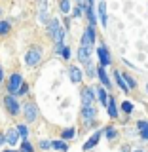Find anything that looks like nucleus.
<instances>
[{"label":"nucleus","mask_w":148,"mask_h":152,"mask_svg":"<svg viewBox=\"0 0 148 152\" xmlns=\"http://www.w3.org/2000/svg\"><path fill=\"white\" fill-rule=\"evenodd\" d=\"M46 32H47V36H50L55 44L63 42V38H65V28H63V25H61V21L57 17L50 19V21L46 23Z\"/></svg>","instance_id":"nucleus-1"},{"label":"nucleus","mask_w":148,"mask_h":152,"mask_svg":"<svg viewBox=\"0 0 148 152\" xmlns=\"http://www.w3.org/2000/svg\"><path fill=\"white\" fill-rule=\"evenodd\" d=\"M42 59H44V50H42V46H31L27 50L25 53V66L27 69H34L42 63Z\"/></svg>","instance_id":"nucleus-2"},{"label":"nucleus","mask_w":148,"mask_h":152,"mask_svg":"<svg viewBox=\"0 0 148 152\" xmlns=\"http://www.w3.org/2000/svg\"><path fill=\"white\" fill-rule=\"evenodd\" d=\"M4 107H6V110L12 114V116H17V114L21 112V104H19L15 95H6V97H4Z\"/></svg>","instance_id":"nucleus-3"},{"label":"nucleus","mask_w":148,"mask_h":152,"mask_svg":"<svg viewBox=\"0 0 148 152\" xmlns=\"http://www.w3.org/2000/svg\"><path fill=\"white\" fill-rule=\"evenodd\" d=\"M23 114H25V120L28 124L36 122V118H38V107H36V103L34 101L25 103V104H23Z\"/></svg>","instance_id":"nucleus-4"},{"label":"nucleus","mask_w":148,"mask_h":152,"mask_svg":"<svg viewBox=\"0 0 148 152\" xmlns=\"http://www.w3.org/2000/svg\"><path fill=\"white\" fill-rule=\"evenodd\" d=\"M21 84H23L21 72H13V74L8 78V91H9V95H17L19 88H21Z\"/></svg>","instance_id":"nucleus-5"},{"label":"nucleus","mask_w":148,"mask_h":152,"mask_svg":"<svg viewBox=\"0 0 148 152\" xmlns=\"http://www.w3.org/2000/svg\"><path fill=\"white\" fill-rule=\"evenodd\" d=\"M80 101H82V108H84V107H93L95 89H91L89 86H84L82 91H80Z\"/></svg>","instance_id":"nucleus-6"},{"label":"nucleus","mask_w":148,"mask_h":152,"mask_svg":"<svg viewBox=\"0 0 148 152\" xmlns=\"http://www.w3.org/2000/svg\"><path fill=\"white\" fill-rule=\"evenodd\" d=\"M95 40H97V32H95V27L93 25H87L82 34V40H80V46H89L91 48L95 44Z\"/></svg>","instance_id":"nucleus-7"},{"label":"nucleus","mask_w":148,"mask_h":152,"mask_svg":"<svg viewBox=\"0 0 148 152\" xmlns=\"http://www.w3.org/2000/svg\"><path fill=\"white\" fill-rule=\"evenodd\" d=\"M97 55H99V63H101V66H104V69H106V66H108V65L112 63L110 51H108V48L104 46V44L97 48Z\"/></svg>","instance_id":"nucleus-8"},{"label":"nucleus","mask_w":148,"mask_h":152,"mask_svg":"<svg viewBox=\"0 0 148 152\" xmlns=\"http://www.w3.org/2000/svg\"><path fill=\"white\" fill-rule=\"evenodd\" d=\"M80 114H82L84 124H93L95 118H97V108H95V107H84Z\"/></svg>","instance_id":"nucleus-9"},{"label":"nucleus","mask_w":148,"mask_h":152,"mask_svg":"<svg viewBox=\"0 0 148 152\" xmlns=\"http://www.w3.org/2000/svg\"><path fill=\"white\" fill-rule=\"evenodd\" d=\"M78 61L82 65L89 63V61H91V48L89 46H80L78 48Z\"/></svg>","instance_id":"nucleus-10"},{"label":"nucleus","mask_w":148,"mask_h":152,"mask_svg":"<svg viewBox=\"0 0 148 152\" xmlns=\"http://www.w3.org/2000/svg\"><path fill=\"white\" fill-rule=\"evenodd\" d=\"M19 131H17V127H9V129L6 131V142L9 146H15L17 142H19Z\"/></svg>","instance_id":"nucleus-11"},{"label":"nucleus","mask_w":148,"mask_h":152,"mask_svg":"<svg viewBox=\"0 0 148 152\" xmlns=\"http://www.w3.org/2000/svg\"><path fill=\"white\" fill-rule=\"evenodd\" d=\"M38 19L40 23H47V0H38Z\"/></svg>","instance_id":"nucleus-12"},{"label":"nucleus","mask_w":148,"mask_h":152,"mask_svg":"<svg viewBox=\"0 0 148 152\" xmlns=\"http://www.w3.org/2000/svg\"><path fill=\"white\" fill-rule=\"evenodd\" d=\"M69 78H70L72 84H82L84 74H82V70H80L78 66H69Z\"/></svg>","instance_id":"nucleus-13"},{"label":"nucleus","mask_w":148,"mask_h":152,"mask_svg":"<svg viewBox=\"0 0 148 152\" xmlns=\"http://www.w3.org/2000/svg\"><path fill=\"white\" fill-rule=\"evenodd\" d=\"M97 76H99L101 84H103L106 89H110V88H112V82H110V78H108V74H106V70H104V66H101V65L97 66Z\"/></svg>","instance_id":"nucleus-14"},{"label":"nucleus","mask_w":148,"mask_h":152,"mask_svg":"<svg viewBox=\"0 0 148 152\" xmlns=\"http://www.w3.org/2000/svg\"><path fill=\"white\" fill-rule=\"evenodd\" d=\"M114 80H116L118 88H120L123 93H129V86L125 84V80H123V76H122V70H120V69H116V70H114Z\"/></svg>","instance_id":"nucleus-15"},{"label":"nucleus","mask_w":148,"mask_h":152,"mask_svg":"<svg viewBox=\"0 0 148 152\" xmlns=\"http://www.w3.org/2000/svg\"><path fill=\"white\" fill-rule=\"evenodd\" d=\"M101 135H103V129L95 131L93 135H91V139H87V141L84 142V150H89V148H93V146L99 142V139H101Z\"/></svg>","instance_id":"nucleus-16"},{"label":"nucleus","mask_w":148,"mask_h":152,"mask_svg":"<svg viewBox=\"0 0 148 152\" xmlns=\"http://www.w3.org/2000/svg\"><path fill=\"white\" fill-rule=\"evenodd\" d=\"M97 17H99V23H101L103 27H106V21H108V17H106V4H104V2H101V4H99Z\"/></svg>","instance_id":"nucleus-17"},{"label":"nucleus","mask_w":148,"mask_h":152,"mask_svg":"<svg viewBox=\"0 0 148 152\" xmlns=\"http://www.w3.org/2000/svg\"><path fill=\"white\" fill-rule=\"evenodd\" d=\"M106 108H108V116L110 118H118V104H116V99L114 97H108V104H106Z\"/></svg>","instance_id":"nucleus-18"},{"label":"nucleus","mask_w":148,"mask_h":152,"mask_svg":"<svg viewBox=\"0 0 148 152\" xmlns=\"http://www.w3.org/2000/svg\"><path fill=\"white\" fill-rule=\"evenodd\" d=\"M108 89H104V86H101V88H97L95 89V93H97V97H99V101H101L103 107H106L108 104Z\"/></svg>","instance_id":"nucleus-19"},{"label":"nucleus","mask_w":148,"mask_h":152,"mask_svg":"<svg viewBox=\"0 0 148 152\" xmlns=\"http://www.w3.org/2000/svg\"><path fill=\"white\" fill-rule=\"evenodd\" d=\"M51 148L57 150V152H66L69 150V145H66V141H63V139H57V141H51Z\"/></svg>","instance_id":"nucleus-20"},{"label":"nucleus","mask_w":148,"mask_h":152,"mask_svg":"<svg viewBox=\"0 0 148 152\" xmlns=\"http://www.w3.org/2000/svg\"><path fill=\"white\" fill-rule=\"evenodd\" d=\"M76 137V127H66V129L61 131V139L63 141H70Z\"/></svg>","instance_id":"nucleus-21"},{"label":"nucleus","mask_w":148,"mask_h":152,"mask_svg":"<svg viewBox=\"0 0 148 152\" xmlns=\"http://www.w3.org/2000/svg\"><path fill=\"white\" fill-rule=\"evenodd\" d=\"M85 15H87V19H89V25L95 27V23H97V15H95L93 6H85Z\"/></svg>","instance_id":"nucleus-22"},{"label":"nucleus","mask_w":148,"mask_h":152,"mask_svg":"<svg viewBox=\"0 0 148 152\" xmlns=\"http://www.w3.org/2000/svg\"><path fill=\"white\" fill-rule=\"evenodd\" d=\"M103 133H104V137H106L108 141H114V139H116V137H118V131L114 129L112 126H106V127H104V129H103Z\"/></svg>","instance_id":"nucleus-23"},{"label":"nucleus","mask_w":148,"mask_h":152,"mask_svg":"<svg viewBox=\"0 0 148 152\" xmlns=\"http://www.w3.org/2000/svg\"><path fill=\"white\" fill-rule=\"evenodd\" d=\"M122 76H123V80H125V84L129 86V89H137V80L133 78L129 72H122Z\"/></svg>","instance_id":"nucleus-24"},{"label":"nucleus","mask_w":148,"mask_h":152,"mask_svg":"<svg viewBox=\"0 0 148 152\" xmlns=\"http://www.w3.org/2000/svg\"><path fill=\"white\" fill-rule=\"evenodd\" d=\"M84 66H85V74H87L89 78H95V76H97V69L93 66V63H91V61H89V63H85Z\"/></svg>","instance_id":"nucleus-25"},{"label":"nucleus","mask_w":148,"mask_h":152,"mask_svg":"<svg viewBox=\"0 0 148 152\" xmlns=\"http://www.w3.org/2000/svg\"><path fill=\"white\" fill-rule=\"evenodd\" d=\"M9 31H12V25L8 21H0V36H6Z\"/></svg>","instance_id":"nucleus-26"},{"label":"nucleus","mask_w":148,"mask_h":152,"mask_svg":"<svg viewBox=\"0 0 148 152\" xmlns=\"http://www.w3.org/2000/svg\"><path fill=\"white\" fill-rule=\"evenodd\" d=\"M17 131H19V137H21L23 141L28 139V127L27 126H23V124H21V126H17Z\"/></svg>","instance_id":"nucleus-27"},{"label":"nucleus","mask_w":148,"mask_h":152,"mask_svg":"<svg viewBox=\"0 0 148 152\" xmlns=\"http://www.w3.org/2000/svg\"><path fill=\"white\" fill-rule=\"evenodd\" d=\"M59 8H61V12H63V13H69L70 10H72V6H70V0H61Z\"/></svg>","instance_id":"nucleus-28"},{"label":"nucleus","mask_w":148,"mask_h":152,"mask_svg":"<svg viewBox=\"0 0 148 152\" xmlns=\"http://www.w3.org/2000/svg\"><path fill=\"white\" fill-rule=\"evenodd\" d=\"M120 108H122V110L125 112V114H131V112H133V103H129V101H123V103L120 104Z\"/></svg>","instance_id":"nucleus-29"},{"label":"nucleus","mask_w":148,"mask_h":152,"mask_svg":"<svg viewBox=\"0 0 148 152\" xmlns=\"http://www.w3.org/2000/svg\"><path fill=\"white\" fill-rule=\"evenodd\" d=\"M19 152H34V146H32L28 141H23V145H21V150H19Z\"/></svg>","instance_id":"nucleus-30"},{"label":"nucleus","mask_w":148,"mask_h":152,"mask_svg":"<svg viewBox=\"0 0 148 152\" xmlns=\"http://www.w3.org/2000/svg\"><path fill=\"white\" fill-rule=\"evenodd\" d=\"M38 146H40L42 150H50V148H51V141H47V139H40Z\"/></svg>","instance_id":"nucleus-31"},{"label":"nucleus","mask_w":148,"mask_h":152,"mask_svg":"<svg viewBox=\"0 0 148 152\" xmlns=\"http://www.w3.org/2000/svg\"><path fill=\"white\" fill-rule=\"evenodd\" d=\"M137 127H139L141 133H142V131H148V122H146V120H139V122H137Z\"/></svg>","instance_id":"nucleus-32"},{"label":"nucleus","mask_w":148,"mask_h":152,"mask_svg":"<svg viewBox=\"0 0 148 152\" xmlns=\"http://www.w3.org/2000/svg\"><path fill=\"white\" fill-rule=\"evenodd\" d=\"M59 55L63 57L65 61H69V59H70V48H69V46H65V48H63V51H61Z\"/></svg>","instance_id":"nucleus-33"},{"label":"nucleus","mask_w":148,"mask_h":152,"mask_svg":"<svg viewBox=\"0 0 148 152\" xmlns=\"http://www.w3.org/2000/svg\"><path fill=\"white\" fill-rule=\"evenodd\" d=\"M82 10H84V6L80 4V6H76L74 10H72V17L76 19V17H82Z\"/></svg>","instance_id":"nucleus-34"},{"label":"nucleus","mask_w":148,"mask_h":152,"mask_svg":"<svg viewBox=\"0 0 148 152\" xmlns=\"http://www.w3.org/2000/svg\"><path fill=\"white\" fill-rule=\"evenodd\" d=\"M27 93H28V84H21V88H19L15 97H19V95H27Z\"/></svg>","instance_id":"nucleus-35"},{"label":"nucleus","mask_w":148,"mask_h":152,"mask_svg":"<svg viewBox=\"0 0 148 152\" xmlns=\"http://www.w3.org/2000/svg\"><path fill=\"white\" fill-rule=\"evenodd\" d=\"M122 152H131V146L129 145H122Z\"/></svg>","instance_id":"nucleus-36"},{"label":"nucleus","mask_w":148,"mask_h":152,"mask_svg":"<svg viewBox=\"0 0 148 152\" xmlns=\"http://www.w3.org/2000/svg\"><path fill=\"white\" fill-rule=\"evenodd\" d=\"M141 139H142V141H148V131H142V133H141Z\"/></svg>","instance_id":"nucleus-37"},{"label":"nucleus","mask_w":148,"mask_h":152,"mask_svg":"<svg viewBox=\"0 0 148 152\" xmlns=\"http://www.w3.org/2000/svg\"><path fill=\"white\" fill-rule=\"evenodd\" d=\"M4 142H6V135H4V133H0V146H2Z\"/></svg>","instance_id":"nucleus-38"},{"label":"nucleus","mask_w":148,"mask_h":152,"mask_svg":"<svg viewBox=\"0 0 148 152\" xmlns=\"http://www.w3.org/2000/svg\"><path fill=\"white\" fill-rule=\"evenodd\" d=\"M4 82V72H2V66H0V84Z\"/></svg>","instance_id":"nucleus-39"},{"label":"nucleus","mask_w":148,"mask_h":152,"mask_svg":"<svg viewBox=\"0 0 148 152\" xmlns=\"http://www.w3.org/2000/svg\"><path fill=\"white\" fill-rule=\"evenodd\" d=\"M85 6H93V0H85Z\"/></svg>","instance_id":"nucleus-40"},{"label":"nucleus","mask_w":148,"mask_h":152,"mask_svg":"<svg viewBox=\"0 0 148 152\" xmlns=\"http://www.w3.org/2000/svg\"><path fill=\"white\" fill-rule=\"evenodd\" d=\"M2 152H19V150H13V148H9V150H2Z\"/></svg>","instance_id":"nucleus-41"},{"label":"nucleus","mask_w":148,"mask_h":152,"mask_svg":"<svg viewBox=\"0 0 148 152\" xmlns=\"http://www.w3.org/2000/svg\"><path fill=\"white\" fill-rule=\"evenodd\" d=\"M131 152H144L142 148H135V150H131Z\"/></svg>","instance_id":"nucleus-42"},{"label":"nucleus","mask_w":148,"mask_h":152,"mask_svg":"<svg viewBox=\"0 0 148 152\" xmlns=\"http://www.w3.org/2000/svg\"><path fill=\"white\" fill-rule=\"evenodd\" d=\"M146 93H148V82H146Z\"/></svg>","instance_id":"nucleus-43"},{"label":"nucleus","mask_w":148,"mask_h":152,"mask_svg":"<svg viewBox=\"0 0 148 152\" xmlns=\"http://www.w3.org/2000/svg\"><path fill=\"white\" fill-rule=\"evenodd\" d=\"M76 2H80V4H82V0H76Z\"/></svg>","instance_id":"nucleus-44"},{"label":"nucleus","mask_w":148,"mask_h":152,"mask_svg":"<svg viewBox=\"0 0 148 152\" xmlns=\"http://www.w3.org/2000/svg\"><path fill=\"white\" fill-rule=\"evenodd\" d=\"M0 15H2V10H0Z\"/></svg>","instance_id":"nucleus-45"},{"label":"nucleus","mask_w":148,"mask_h":152,"mask_svg":"<svg viewBox=\"0 0 148 152\" xmlns=\"http://www.w3.org/2000/svg\"><path fill=\"white\" fill-rule=\"evenodd\" d=\"M144 152H148V150H144Z\"/></svg>","instance_id":"nucleus-46"}]
</instances>
